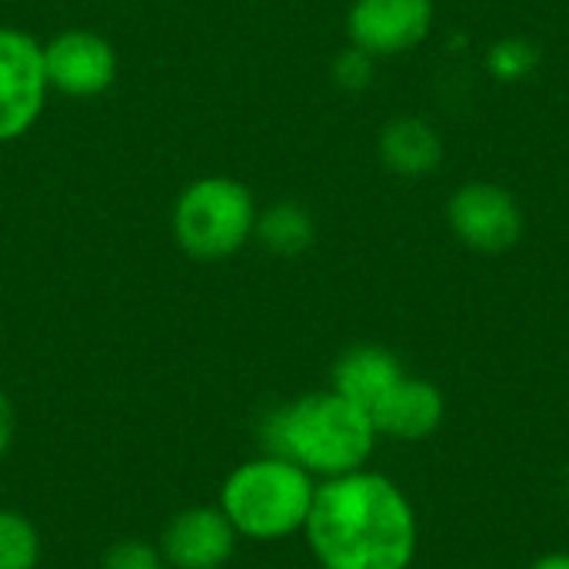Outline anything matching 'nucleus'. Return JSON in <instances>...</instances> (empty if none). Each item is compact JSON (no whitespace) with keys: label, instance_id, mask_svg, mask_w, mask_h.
I'll return each instance as SVG.
<instances>
[{"label":"nucleus","instance_id":"nucleus-12","mask_svg":"<svg viewBox=\"0 0 569 569\" xmlns=\"http://www.w3.org/2000/svg\"><path fill=\"white\" fill-rule=\"evenodd\" d=\"M380 160L400 177H427L443 160V140L433 123L420 117H400L380 130Z\"/></svg>","mask_w":569,"mask_h":569},{"label":"nucleus","instance_id":"nucleus-18","mask_svg":"<svg viewBox=\"0 0 569 569\" xmlns=\"http://www.w3.org/2000/svg\"><path fill=\"white\" fill-rule=\"evenodd\" d=\"M13 430H17L13 407H10V400L0 393V457H7V450H10V443H13Z\"/></svg>","mask_w":569,"mask_h":569},{"label":"nucleus","instance_id":"nucleus-19","mask_svg":"<svg viewBox=\"0 0 569 569\" xmlns=\"http://www.w3.org/2000/svg\"><path fill=\"white\" fill-rule=\"evenodd\" d=\"M530 569H569V553H543L530 563Z\"/></svg>","mask_w":569,"mask_h":569},{"label":"nucleus","instance_id":"nucleus-13","mask_svg":"<svg viewBox=\"0 0 569 569\" xmlns=\"http://www.w3.org/2000/svg\"><path fill=\"white\" fill-rule=\"evenodd\" d=\"M257 237L263 240L267 250L280 253V257H297L303 253L313 237H317V227H313V217L307 207L300 203H273L260 220H257Z\"/></svg>","mask_w":569,"mask_h":569},{"label":"nucleus","instance_id":"nucleus-3","mask_svg":"<svg viewBox=\"0 0 569 569\" xmlns=\"http://www.w3.org/2000/svg\"><path fill=\"white\" fill-rule=\"evenodd\" d=\"M317 493V480L297 463L260 453L233 467L220 487V510L243 540H287L303 533Z\"/></svg>","mask_w":569,"mask_h":569},{"label":"nucleus","instance_id":"nucleus-8","mask_svg":"<svg viewBox=\"0 0 569 569\" xmlns=\"http://www.w3.org/2000/svg\"><path fill=\"white\" fill-rule=\"evenodd\" d=\"M237 530L220 507H187L160 533L167 569H223L237 553Z\"/></svg>","mask_w":569,"mask_h":569},{"label":"nucleus","instance_id":"nucleus-15","mask_svg":"<svg viewBox=\"0 0 569 569\" xmlns=\"http://www.w3.org/2000/svg\"><path fill=\"white\" fill-rule=\"evenodd\" d=\"M540 67V47L530 37H503L487 50V70L500 83H520Z\"/></svg>","mask_w":569,"mask_h":569},{"label":"nucleus","instance_id":"nucleus-10","mask_svg":"<svg viewBox=\"0 0 569 569\" xmlns=\"http://www.w3.org/2000/svg\"><path fill=\"white\" fill-rule=\"evenodd\" d=\"M447 400L437 383L423 377H403L373 410L370 420L377 437H390L400 443H420L433 437L443 423Z\"/></svg>","mask_w":569,"mask_h":569},{"label":"nucleus","instance_id":"nucleus-14","mask_svg":"<svg viewBox=\"0 0 569 569\" xmlns=\"http://www.w3.org/2000/svg\"><path fill=\"white\" fill-rule=\"evenodd\" d=\"M40 563V533L17 513L0 507V569H37Z\"/></svg>","mask_w":569,"mask_h":569},{"label":"nucleus","instance_id":"nucleus-16","mask_svg":"<svg viewBox=\"0 0 569 569\" xmlns=\"http://www.w3.org/2000/svg\"><path fill=\"white\" fill-rule=\"evenodd\" d=\"M100 569H167L160 547L147 540H120L103 553Z\"/></svg>","mask_w":569,"mask_h":569},{"label":"nucleus","instance_id":"nucleus-5","mask_svg":"<svg viewBox=\"0 0 569 569\" xmlns=\"http://www.w3.org/2000/svg\"><path fill=\"white\" fill-rule=\"evenodd\" d=\"M453 237L477 253H503L523 237V213L513 193L497 183H463L447 203Z\"/></svg>","mask_w":569,"mask_h":569},{"label":"nucleus","instance_id":"nucleus-1","mask_svg":"<svg viewBox=\"0 0 569 569\" xmlns=\"http://www.w3.org/2000/svg\"><path fill=\"white\" fill-rule=\"evenodd\" d=\"M303 537L320 569H410L420 523L403 487L363 467L317 483Z\"/></svg>","mask_w":569,"mask_h":569},{"label":"nucleus","instance_id":"nucleus-6","mask_svg":"<svg viewBox=\"0 0 569 569\" xmlns=\"http://www.w3.org/2000/svg\"><path fill=\"white\" fill-rule=\"evenodd\" d=\"M47 87L43 47L20 30L0 27V143L30 130Z\"/></svg>","mask_w":569,"mask_h":569},{"label":"nucleus","instance_id":"nucleus-11","mask_svg":"<svg viewBox=\"0 0 569 569\" xmlns=\"http://www.w3.org/2000/svg\"><path fill=\"white\" fill-rule=\"evenodd\" d=\"M403 377L407 373H403L397 353H390L387 347H377V343H357V347L343 350L340 360L333 363L330 390H337L340 397H347L350 403H357L370 413Z\"/></svg>","mask_w":569,"mask_h":569},{"label":"nucleus","instance_id":"nucleus-17","mask_svg":"<svg viewBox=\"0 0 569 569\" xmlns=\"http://www.w3.org/2000/svg\"><path fill=\"white\" fill-rule=\"evenodd\" d=\"M373 60L367 50L360 47H350L343 50L337 60H333V80L343 87V90H367L370 80H373Z\"/></svg>","mask_w":569,"mask_h":569},{"label":"nucleus","instance_id":"nucleus-4","mask_svg":"<svg viewBox=\"0 0 569 569\" xmlns=\"http://www.w3.org/2000/svg\"><path fill=\"white\" fill-rule=\"evenodd\" d=\"M253 227V197L230 177H203L190 183L173 210L177 243L197 260H223L237 253Z\"/></svg>","mask_w":569,"mask_h":569},{"label":"nucleus","instance_id":"nucleus-9","mask_svg":"<svg viewBox=\"0 0 569 569\" xmlns=\"http://www.w3.org/2000/svg\"><path fill=\"white\" fill-rule=\"evenodd\" d=\"M47 83L70 97H97L117 77L113 47L87 30H67L43 47Z\"/></svg>","mask_w":569,"mask_h":569},{"label":"nucleus","instance_id":"nucleus-7","mask_svg":"<svg viewBox=\"0 0 569 569\" xmlns=\"http://www.w3.org/2000/svg\"><path fill=\"white\" fill-rule=\"evenodd\" d=\"M433 27V0H353L347 33L370 57L413 50Z\"/></svg>","mask_w":569,"mask_h":569},{"label":"nucleus","instance_id":"nucleus-2","mask_svg":"<svg viewBox=\"0 0 569 569\" xmlns=\"http://www.w3.org/2000/svg\"><path fill=\"white\" fill-rule=\"evenodd\" d=\"M260 447L297 463L313 480H333L370 463L377 427L363 407L337 390H320L273 407L260 420Z\"/></svg>","mask_w":569,"mask_h":569}]
</instances>
